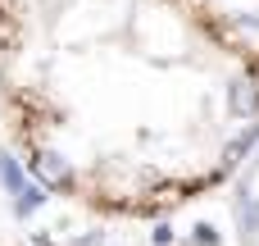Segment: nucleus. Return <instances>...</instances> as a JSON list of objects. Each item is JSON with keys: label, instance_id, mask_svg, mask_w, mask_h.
Returning <instances> with one entry per match:
<instances>
[{"label": "nucleus", "instance_id": "f257e3e1", "mask_svg": "<svg viewBox=\"0 0 259 246\" xmlns=\"http://www.w3.org/2000/svg\"><path fill=\"white\" fill-rule=\"evenodd\" d=\"M32 173H36V183H41V187H68V183H73L68 160H59L55 151H41V155L32 160Z\"/></svg>", "mask_w": 259, "mask_h": 246}, {"label": "nucleus", "instance_id": "f03ea898", "mask_svg": "<svg viewBox=\"0 0 259 246\" xmlns=\"http://www.w3.org/2000/svg\"><path fill=\"white\" fill-rule=\"evenodd\" d=\"M228 105H232V114H255L259 110V82L255 78H241V82H232V91H228Z\"/></svg>", "mask_w": 259, "mask_h": 246}, {"label": "nucleus", "instance_id": "7ed1b4c3", "mask_svg": "<svg viewBox=\"0 0 259 246\" xmlns=\"http://www.w3.org/2000/svg\"><path fill=\"white\" fill-rule=\"evenodd\" d=\"M0 183H5V192H9V196L23 187V169H18V160H14L9 151H0Z\"/></svg>", "mask_w": 259, "mask_h": 246}, {"label": "nucleus", "instance_id": "20e7f679", "mask_svg": "<svg viewBox=\"0 0 259 246\" xmlns=\"http://www.w3.org/2000/svg\"><path fill=\"white\" fill-rule=\"evenodd\" d=\"M14 196H18V201H14V210H18V215H32V210L46 201V187H27V183H23Z\"/></svg>", "mask_w": 259, "mask_h": 246}, {"label": "nucleus", "instance_id": "39448f33", "mask_svg": "<svg viewBox=\"0 0 259 246\" xmlns=\"http://www.w3.org/2000/svg\"><path fill=\"white\" fill-rule=\"evenodd\" d=\"M241 219H246V228H255V224H259V210H255L250 196H241Z\"/></svg>", "mask_w": 259, "mask_h": 246}, {"label": "nucleus", "instance_id": "423d86ee", "mask_svg": "<svg viewBox=\"0 0 259 246\" xmlns=\"http://www.w3.org/2000/svg\"><path fill=\"white\" fill-rule=\"evenodd\" d=\"M196 242H200V246H214V242H219V233H214L209 224H196Z\"/></svg>", "mask_w": 259, "mask_h": 246}, {"label": "nucleus", "instance_id": "0eeeda50", "mask_svg": "<svg viewBox=\"0 0 259 246\" xmlns=\"http://www.w3.org/2000/svg\"><path fill=\"white\" fill-rule=\"evenodd\" d=\"M150 242H155V246H164V242H173V233H168V228H164V224H159V228H155V233H150Z\"/></svg>", "mask_w": 259, "mask_h": 246}]
</instances>
